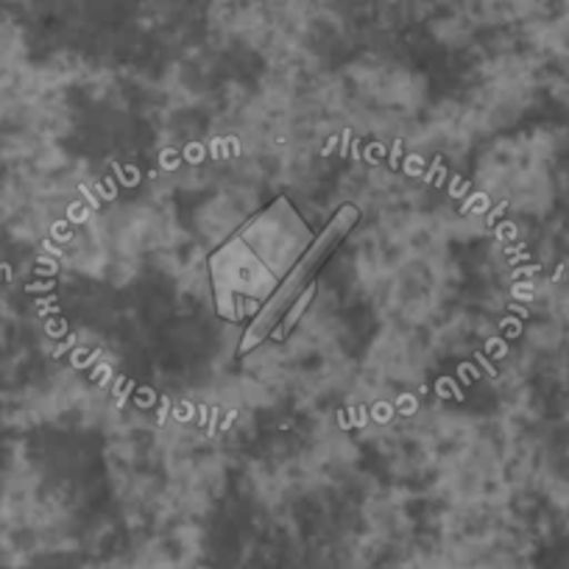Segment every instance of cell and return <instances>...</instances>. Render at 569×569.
I'll return each instance as SVG.
<instances>
[{
    "instance_id": "cell-1",
    "label": "cell",
    "mask_w": 569,
    "mask_h": 569,
    "mask_svg": "<svg viewBox=\"0 0 569 569\" xmlns=\"http://www.w3.org/2000/svg\"><path fill=\"white\" fill-rule=\"evenodd\" d=\"M355 223H358V210H355V207H341V210H338V216L330 221V227L321 232V238L316 240L308 251H305V257L297 262V268L291 271V277L282 279V284H277V291L271 293V299L262 305V310L257 313V319L251 321L249 330H246L243 341H240V347H238L240 355L251 352L257 343H262L268 336H271V330L277 327V321L288 313V308H291L299 297H302L305 288L313 282V277L321 271V266H325L327 257L338 249V243L347 238L349 229H352Z\"/></svg>"
}]
</instances>
